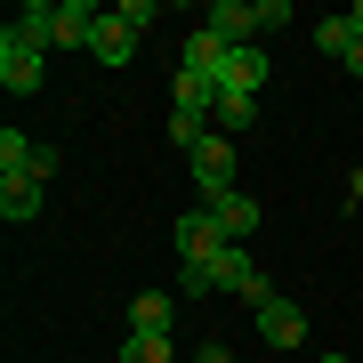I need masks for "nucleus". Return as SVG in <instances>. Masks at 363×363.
Listing matches in <instances>:
<instances>
[{
	"instance_id": "f03ea898",
	"label": "nucleus",
	"mask_w": 363,
	"mask_h": 363,
	"mask_svg": "<svg viewBox=\"0 0 363 363\" xmlns=\"http://www.w3.org/2000/svg\"><path fill=\"white\" fill-rule=\"evenodd\" d=\"M40 73H49V49H40V40H25V33H0V89L33 97Z\"/></svg>"
},
{
	"instance_id": "4468645a",
	"label": "nucleus",
	"mask_w": 363,
	"mask_h": 363,
	"mask_svg": "<svg viewBox=\"0 0 363 363\" xmlns=\"http://www.w3.org/2000/svg\"><path fill=\"white\" fill-rule=\"evenodd\" d=\"M9 33H25V40H40V49H57V0H25Z\"/></svg>"
},
{
	"instance_id": "ddd939ff",
	"label": "nucleus",
	"mask_w": 363,
	"mask_h": 363,
	"mask_svg": "<svg viewBox=\"0 0 363 363\" xmlns=\"http://www.w3.org/2000/svg\"><path fill=\"white\" fill-rule=\"evenodd\" d=\"M169 105H178V113H210V105H218V81H202V73H169Z\"/></svg>"
},
{
	"instance_id": "20e7f679",
	"label": "nucleus",
	"mask_w": 363,
	"mask_h": 363,
	"mask_svg": "<svg viewBox=\"0 0 363 363\" xmlns=\"http://www.w3.org/2000/svg\"><path fill=\"white\" fill-rule=\"evenodd\" d=\"M250 315H259L267 347H307V307H298V298H267V307H250Z\"/></svg>"
},
{
	"instance_id": "412c9836",
	"label": "nucleus",
	"mask_w": 363,
	"mask_h": 363,
	"mask_svg": "<svg viewBox=\"0 0 363 363\" xmlns=\"http://www.w3.org/2000/svg\"><path fill=\"white\" fill-rule=\"evenodd\" d=\"M347 16H355V33H363V0H355V9H347Z\"/></svg>"
},
{
	"instance_id": "aec40b11",
	"label": "nucleus",
	"mask_w": 363,
	"mask_h": 363,
	"mask_svg": "<svg viewBox=\"0 0 363 363\" xmlns=\"http://www.w3.org/2000/svg\"><path fill=\"white\" fill-rule=\"evenodd\" d=\"M347 73H355V81H363V40H355V57H347Z\"/></svg>"
},
{
	"instance_id": "9b49d317",
	"label": "nucleus",
	"mask_w": 363,
	"mask_h": 363,
	"mask_svg": "<svg viewBox=\"0 0 363 363\" xmlns=\"http://www.w3.org/2000/svg\"><path fill=\"white\" fill-rule=\"evenodd\" d=\"M40 194H49L40 178H0V218H16V226L40 218Z\"/></svg>"
},
{
	"instance_id": "f3484780",
	"label": "nucleus",
	"mask_w": 363,
	"mask_h": 363,
	"mask_svg": "<svg viewBox=\"0 0 363 363\" xmlns=\"http://www.w3.org/2000/svg\"><path fill=\"white\" fill-rule=\"evenodd\" d=\"M121 363H169V339H145V331H130V347H121Z\"/></svg>"
},
{
	"instance_id": "0eeeda50",
	"label": "nucleus",
	"mask_w": 363,
	"mask_h": 363,
	"mask_svg": "<svg viewBox=\"0 0 363 363\" xmlns=\"http://www.w3.org/2000/svg\"><path fill=\"white\" fill-rule=\"evenodd\" d=\"M218 250H226V234H218L210 210H202V218H178V267H210Z\"/></svg>"
},
{
	"instance_id": "f257e3e1",
	"label": "nucleus",
	"mask_w": 363,
	"mask_h": 363,
	"mask_svg": "<svg viewBox=\"0 0 363 363\" xmlns=\"http://www.w3.org/2000/svg\"><path fill=\"white\" fill-rule=\"evenodd\" d=\"M145 25H154V9H145V0H121V9H105V25H97V40H89V57H97V65H130Z\"/></svg>"
},
{
	"instance_id": "1a4fd4ad",
	"label": "nucleus",
	"mask_w": 363,
	"mask_h": 363,
	"mask_svg": "<svg viewBox=\"0 0 363 363\" xmlns=\"http://www.w3.org/2000/svg\"><path fill=\"white\" fill-rule=\"evenodd\" d=\"M210 218H218V234H226V242H242V234H259V218H267V210L250 202L242 186H234V194H218V202H210Z\"/></svg>"
},
{
	"instance_id": "9d476101",
	"label": "nucleus",
	"mask_w": 363,
	"mask_h": 363,
	"mask_svg": "<svg viewBox=\"0 0 363 363\" xmlns=\"http://www.w3.org/2000/svg\"><path fill=\"white\" fill-rule=\"evenodd\" d=\"M169 323H178V298H169V291H138V298H130V331L169 339Z\"/></svg>"
},
{
	"instance_id": "4be33fe9",
	"label": "nucleus",
	"mask_w": 363,
	"mask_h": 363,
	"mask_svg": "<svg viewBox=\"0 0 363 363\" xmlns=\"http://www.w3.org/2000/svg\"><path fill=\"white\" fill-rule=\"evenodd\" d=\"M315 363H347V355H315Z\"/></svg>"
},
{
	"instance_id": "6e6552de",
	"label": "nucleus",
	"mask_w": 363,
	"mask_h": 363,
	"mask_svg": "<svg viewBox=\"0 0 363 363\" xmlns=\"http://www.w3.org/2000/svg\"><path fill=\"white\" fill-rule=\"evenodd\" d=\"M97 25H105L97 0H57V49H89Z\"/></svg>"
},
{
	"instance_id": "7ed1b4c3",
	"label": "nucleus",
	"mask_w": 363,
	"mask_h": 363,
	"mask_svg": "<svg viewBox=\"0 0 363 363\" xmlns=\"http://www.w3.org/2000/svg\"><path fill=\"white\" fill-rule=\"evenodd\" d=\"M186 169H194L202 202H218V194H234V138H202L194 154H186Z\"/></svg>"
},
{
	"instance_id": "39448f33",
	"label": "nucleus",
	"mask_w": 363,
	"mask_h": 363,
	"mask_svg": "<svg viewBox=\"0 0 363 363\" xmlns=\"http://www.w3.org/2000/svg\"><path fill=\"white\" fill-rule=\"evenodd\" d=\"M210 33L226 49H259V0H210Z\"/></svg>"
},
{
	"instance_id": "dca6fc26",
	"label": "nucleus",
	"mask_w": 363,
	"mask_h": 363,
	"mask_svg": "<svg viewBox=\"0 0 363 363\" xmlns=\"http://www.w3.org/2000/svg\"><path fill=\"white\" fill-rule=\"evenodd\" d=\"M202 138H210V113H178V105H169V145H186V154H194Z\"/></svg>"
},
{
	"instance_id": "6ab92c4d",
	"label": "nucleus",
	"mask_w": 363,
	"mask_h": 363,
	"mask_svg": "<svg viewBox=\"0 0 363 363\" xmlns=\"http://www.w3.org/2000/svg\"><path fill=\"white\" fill-rule=\"evenodd\" d=\"M202 363H226V347H218V339H210V347H202Z\"/></svg>"
},
{
	"instance_id": "423d86ee",
	"label": "nucleus",
	"mask_w": 363,
	"mask_h": 363,
	"mask_svg": "<svg viewBox=\"0 0 363 363\" xmlns=\"http://www.w3.org/2000/svg\"><path fill=\"white\" fill-rule=\"evenodd\" d=\"M259 89H267V49H226L218 97H259Z\"/></svg>"
},
{
	"instance_id": "a211bd4d",
	"label": "nucleus",
	"mask_w": 363,
	"mask_h": 363,
	"mask_svg": "<svg viewBox=\"0 0 363 363\" xmlns=\"http://www.w3.org/2000/svg\"><path fill=\"white\" fill-rule=\"evenodd\" d=\"M218 121L226 130H250V121H259V97H218Z\"/></svg>"
},
{
	"instance_id": "2eb2a0df",
	"label": "nucleus",
	"mask_w": 363,
	"mask_h": 363,
	"mask_svg": "<svg viewBox=\"0 0 363 363\" xmlns=\"http://www.w3.org/2000/svg\"><path fill=\"white\" fill-rule=\"evenodd\" d=\"M355 16H323V25H315V49H323V57H339V65H347V57H355Z\"/></svg>"
},
{
	"instance_id": "f8f14e48",
	"label": "nucleus",
	"mask_w": 363,
	"mask_h": 363,
	"mask_svg": "<svg viewBox=\"0 0 363 363\" xmlns=\"http://www.w3.org/2000/svg\"><path fill=\"white\" fill-rule=\"evenodd\" d=\"M178 65H186V73H202V81H218V65H226V40L210 33V25H202V33H186V57H178Z\"/></svg>"
}]
</instances>
